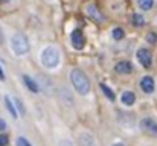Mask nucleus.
<instances>
[{
    "instance_id": "f257e3e1",
    "label": "nucleus",
    "mask_w": 157,
    "mask_h": 146,
    "mask_svg": "<svg viewBox=\"0 0 157 146\" xmlns=\"http://www.w3.org/2000/svg\"><path fill=\"white\" fill-rule=\"evenodd\" d=\"M70 81L75 87V90L79 93V94H87L88 91H90V81L87 79V76L84 75V73L78 68H73L70 71Z\"/></svg>"
},
{
    "instance_id": "f03ea898",
    "label": "nucleus",
    "mask_w": 157,
    "mask_h": 146,
    "mask_svg": "<svg viewBox=\"0 0 157 146\" xmlns=\"http://www.w3.org/2000/svg\"><path fill=\"white\" fill-rule=\"evenodd\" d=\"M60 62V52L57 47H46L41 53V64L48 68L57 67Z\"/></svg>"
},
{
    "instance_id": "7ed1b4c3",
    "label": "nucleus",
    "mask_w": 157,
    "mask_h": 146,
    "mask_svg": "<svg viewBox=\"0 0 157 146\" xmlns=\"http://www.w3.org/2000/svg\"><path fill=\"white\" fill-rule=\"evenodd\" d=\"M11 47H12V50L17 55H25V53H28V50H29L28 38L23 34H15L11 38Z\"/></svg>"
},
{
    "instance_id": "20e7f679",
    "label": "nucleus",
    "mask_w": 157,
    "mask_h": 146,
    "mask_svg": "<svg viewBox=\"0 0 157 146\" xmlns=\"http://www.w3.org/2000/svg\"><path fill=\"white\" fill-rule=\"evenodd\" d=\"M140 128L146 132V134H149V135H157V123L152 120V119H142V122H140Z\"/></svg>"
},
{
    "instance_id": "39448f33",
    "label": "nucleus",
    "mask_w": 157,
    "mask_h": 146,
    "mask_svg": "<svg viewBox=\"0 0 157 146\" xmlns=\"http://www.w3.org/2000/svg\"><path fill=\"white\" fill-rule=\"evenodd\" d=\"M137 59L143 67H149L152 62V55L148 49H139L137 50Z\"/></svg>"
},
{
    "instance_id": "423d86ee",
    "label": "nucleus",
    "mask_w": 157,
    "mask_h": 146,
    "mask_svg": "<svg viewBox=\"0 0 157 146\" xmlns=\"http://www.w3.org/2000/svg\"><path fill=\"white\" fill-rule=\"evenodd\" d=\"M84 44H85V38H84L82 32L79 29H75L72 32V46L76 49V50H81L84 47Z\"/></svg>"
},
{
    "instance_id": "0eeeda50",
    "label": "nucleus",
    "mask_w": 157,
    "mask_h": 146,
    "mask_svg": "<svg viewBox=\"0 0 157 146\" xmlns=\"http://www.w3.org/2000/svg\"><path fill=\"white\" fill-rule=\"evenodd\" d=\"M115 70H116V73H119V75H130L131 70H133V67H131V64L128 61H119L116 64Z\"/></svg>"
},
{
    "instance_id": "6e6552de",
    "label": "nucleus",
    "mask_w": 157,
    "mask_h": 146,
    "mask_svg": "<svg viewBox=\"0 0 157 146\" xmlns=\"http://www.w3.org/2000/svg\"><path fill=\"white\" fill-rule=\"evenodd\" d=\"M140 88L145 91V93H152L154 91V79L151 76H143L142 81H140Z\"/></svg>"
},
{
    "instance_id": "1a4fd4ad",
    "label": "nucleus",
    "mask_w": 157,
    "mask_h": 146,
    "mask_svg": "<svg viewBox=\"0 0 157 146\" xmlns=\"http://www.w3.org/2000/svg\"><path fill=\"white\" fill-rule=\"evenodd\" d=\"M87 15L90 17V18H93L95 21H98V23L104 21L102 14H101V12H99V9H98L96 6H93V5H88V6H87Z\"/></svg>"
},
{
    "instance_id": "9d476101",
    "label": "nucleus",
    "mask_w": 157,
    "mask_h": 146,
    "mask_svg": "<svg viewBox=\"0 0 157 146\" xmlns=\"http://www.w3.org/2000/svg\"><path fill=\"white\" fill-rule=\"evenodd\" d=\"M121 101H122V104L124 105H133L134 102H136V96H134V93L133 91H124L122 93V96H121Z\"/></svg>"
},
{
    "instance_id": "9b49d317",
    "label": "nucleus",
    "mask_w": 157,
    "mask_h": 146,
    "mask_svg": "<svg viewBox=\"0 0 157 146\" xmlns=\"http://www.w3.org/2000/svg\"><path fill=\"white\" fill-rule=\"evenodd\" d=\"M23 82L26 84V87H28L32 93H38L40 87H38V84H37V82H35L31 76H26V75H25V76H23Z\"/></svg>"
},
{
    "instance_id": "f8f14e48",
    "label": "nucleus",
    "mask_w": 157,
    "mask_h": 146,
    "mask_svg": "<svg viewBox=\"0 0 157 146\" xmlns=\"http://www.w3.org/2000/svg\"><path fill=\"white\" fill-rule=\"evenodd\" d=\"M5 107H6V110L9 111V114H11L14 119H17V117H18V111H17V108L14 107V104L11 102V99H9L8 96L5 97Z\"/></svg>"
},
{
    "instance_id": "ddd939ff",
    "label": "nucleus",
    "mask_w": 157,
    "mask_h": 146,
    "mask_svg": "<svg viewBox=\"0 0 157 146\" xmlns=\"http://www.w3.org/2000/svg\"><path fill=\"white\" fill-rule=\"evenodd\" d=\"M99 87H101V90L104 91V94L107 96V99H110V101H115V93H113V90H111V88H108L105 84H99Z\"/></svg>"
},
{
    "instance_id": "4468645a",
    "label": "nucleus",
    "mask_w": 157,
    "mask_h": 146,
    "mask_svg": "<svg viewBox=\"0 0 157 146\" xmlns=\"http://www.w3.org/2000/svg\"><path fill=\"white\" fill-rule=\"evenodd\" d=\"M137 3H139V6L143 9V11H148V9H151L152 8V0H137Z\"/></svg>"
},
{
    "instance_id": "2eb2a0df",
    "label": "nucleus",
    "mask_w": 157,
    "mask_h": 146,
    "mask_svg": "<svg viewBox=\"0 0 157 146\" xmlns=\"http://www.w3.org/2000/svg\"><path fill=\"white\" fill-rule=\"evenodd\" d=\"M111 37H113L116 41H119V40L124 38V31L121 28H116V29H113V32H111Z\"/></svg>"
},
{
    "instance_id": "dca6fc26",
    "label": "nucleus",
    "mask_w": 157,
    "mask_h": 146,
    "mask_svg": "<svg viewBox=\"0 0 157 146\" xmlns=\"http://www.w3.org/2000/svg\"><path fill=\"white\" fill-rule=\"evenodd\" d=\"M133 23L136 24V26H143V24H145V20H143V17H142L140 14H134V15H133Z\"/></svg>"
},
{
    "instance_id": "f3484780",
    "label": "nucleus",
    "mask_w": 157,
    "mask_h": 146,
    "mask_svg": "<svg viewBox=\"0 0 157 146\" xmlns=\"http://www.w3.org/2000/svg\"><path fill=\"white\" fill-rule=\"evenodd\" d=\"M146 41L151 43V44L157 43V34H155V32H149V34H146Z\"/></svg>"
},
{
    "instance_id": "a211bd4d",
    "label": "nucleus",
    "mask_w": 157,
    "mask_h": 146,
    "mask_svg": "<svg viewBox=\"0 0 157 146\" xmlns=\"http://www.w3.org/2000/svg\"><path fill=\"white\" fill-rule=\"evenodd\" d=\"M17 146H32L25 137H18L17 138Z\"/></svg>"
},
{
    "instance_id": "6ab92c4d",
    "label": "nucleus",
    "mask_w": 157,
    "mask_h": 146,
    "mask_svg": "<svg viewBox=\"0 0 157 146\" xmlns=\"http://www.w3.org/2000/svg\"><path fill=\"white\" fill-rule=\"evenodd\" d=\"M6 144H8V137L5 134H2L0 135V146H6Z\"/></svg>"
},
{
    "instance_id": "aec40b11",
    "label": "nucleus",
    "mask_w": 157,
    "mask_h": 146,
    "mask_svg": "<svg viewBox=\"0 0 157 146\" xmlns=\"http://www.w3.org/2000/svg\"><path fill=\"white\" fill-rule=\"evenodd\" d=\"M14 101L17 102V107H18L17 110H18V113H20V114H23V113H25V110H23V105H21V102H20L18 99H14Z\"/></svg>"
},
{
    "instance_id": "412c9836",
    "label": "nucleus",
    "mask_w": 157,
    "mask_h": 146,
    "mask_svg": "<svg viewBox=\"0 0 157 146\" xmlns=\"http://www.w3.org/2000/svg\"><path fill=\"white\" fill-rule=\"evenodd\" d=\"M6 128V123H5V120L3 119H0V131H3Z\"/></svg>"
},
{
    "instance_id": "4be33fe9",
    "label": "nucleus",
    "mask_w": 157,
    "mask_h": 146,
    "mask_svg": "<svg viewBox=\"0 0 157 146\" xmlns=\"http://www.w3.org/2000/svg\"><path fill=\"white\" fill-rule=\"evenodd\" d=\"M3 40H5V38H3V31H2V29H0V46H2V44H3Z\"/></svg>"
},
{
    "instance_id": "5701e85b",
    "label": "nucleus",
    "mask_w": 157,
    "mask_h": 146,
    "mask_svg": "<svg viewBox=\"0 0 157 146\" xmlns=\"http://www.w3.org/2000/svg\"><path fill=\"white\" fill-rule=\"evenodd\" d=\"M0 79H2V81H5V73H3L2 67H0Z\"/></svg>"
},
{
    "instance_id": "b1692460",
    "label": "nucleus",
    "mask_w": 157,
    "mask_h": 146,
    "mask_svg": "<svg viewBox=\"0 0 157 146\" xmlns=\"http://www.w3.org/2000/svg\"><path fill=\"white\" fill-rule=\"evenodd\" d=\"M9 0H0V3H8Z\"/></svg>"
},
{
    "instance_id": "393cba45",
    "label": "nucleus",
    "mask_w": 157,
    "mask_h": 146,
    "mask_svg": "<svg viewBox=\"0 0 157 146\" xmlns=\"http://www.w3.org/2000/svg\"><path fill=\"white\" fill-rule=\"evenodd\" d=\"M113 146H124V144H121V143H116V144H113Z\"/></svg>"
}]
</instances>
